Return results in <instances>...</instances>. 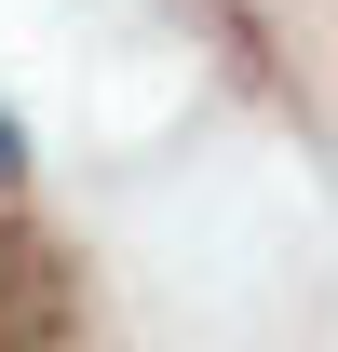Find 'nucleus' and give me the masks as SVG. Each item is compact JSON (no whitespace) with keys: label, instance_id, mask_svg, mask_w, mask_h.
<instances>
[{"label":"nucleus","instance_id":"nucleus-1","mask_svg":"<svg viewBox=\"0 0 338 352\" xmlns=\"http://www.w3.org/2000/svg\"><path fill=\"white\" fill-rule=\"evenodd\" d=\"M0 352H68V258L0 217Z\"/></svg>","mask_w":338,"mask_h":352},{"label":"nucleus","instance_id":"nucleus-2","mask_svg":"<svg viewBox=\"0 0 338 352\" xmlns=\"http://www.w3.org/2000/svg\"><path fill=\"white\" fill-rule=\"evenodd\" d=\"M0 190H27V122L0 109Z\"/></svg>","mask_w":338,"mask_h":352}]
</instances>
